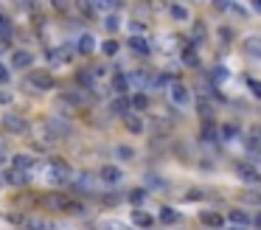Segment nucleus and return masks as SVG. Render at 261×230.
Masks as SVG:
<instances>
[{"label": "nucleus", "instance_id": "nucleus-1", "mask_svg": "<svg viewBox=\"0 0 261 230\" xmlns=\"http://www.w3.org/2000/svg\"><path fill=\"white\" fill-rule=\"evenodd\" d=\"M48 180L54 185H68L73 180V171H70V166L65 160H51L48 163Z\"/></svg>", "mask_w": 261, "mask_h": 230}, {"label": "nucleus", "instance_id": "nucleus-2", "mask_svg": "<svg viewBox=\"0 0 261 230\" xmlns=\"http://www.w3.org/2000/svg\"><path fill=\"white\" fill-rule=\"evenodd\" d=\"M169 98H171V104H174L177 110H186V107L191 104V90H188L182 82H171L169 84Z\"/></svg>", "mask_w": 261, "mask_h": 230}, {"label": "nucleus", "instance_id": "nucleus-3", "mask_svg": "<svg viewBox=\"0 0 261 230\" xmlns=\"http://www.w3.org/2000/svg\"><path fill=\"white\" fill-rule=\"evenodd\" d=\"M25 84H29L31 90H54L57 87V82H54V76L48 70H34V73H29V79H25Z\"/></svg>", "mask_w": 261, "mask_h": 230}, {"label": "nucleus", "instance_id": "nucleus-4", "mask_svg": "<svg viewBox=\"0 0 261 230\" xmlns=\"http://www.w3.org/2000/svg\"><path fill=\"white\" fill-rule=\"evenodd\" d=\"M3 126H6V132H12V135H29L31 123L25 121L20 112H9V115L3 118Z\"/></svg>", "mask_w": 261, "mask_h": 230}, {"label": "nucleus", "instance_id": "nucleus-5", "mask_svg": "<svg viewBox=\"0 0 261 230\" xmlns=\"http://www.w3.org/2000/svg\"><path fill=\"white\" fill-rule=\"evenodd\" d=\"M236 177L242 180V183H247V185H255L261 180L258 177V168H255L253 163H239V166H236Z\"/></svg>", "mask_w": 261, "mask_h": 230}, {"label": "nucleus", "instance_id": "nucleus-6", "mask_svg": "<svg viewBox=\"0 0 261 230\" xmlns=\"http://www.w3.org/2000/svg\"><path fill=\"white\" fill-rule=\"evenodd\" d=\"M70 56H73V48H70V45H59V48L48 50V62H51V65H68Z\"/></svg>", "mask_w": 261, "mask_h": 230}, {"label": "nucleus", "instance_id": "nucleus-7", "mask_svg": "<svg viewBox=\"0 0 261 230\" xmlns=\"http://www.w3.org/2000/svg\"><path fill=\"white\" fill-rule=\"evenodd\" d=\"M12 65L17 67V70H29V67L34 65V54H31V50H25V48L12 50Z\"/></svg>", "mask_w": 261, "mask_h": 230}, {"label": "nucleus", "instance_id": "nucleus-8", "mask_svg": "<svg viewBox=\"0 0 261 230\" xmlns=\"http://www.w3.org/2000/svg\"><path fill=\"white\" fill-rule=\"evenodd\" d=\"M93 50H96V37H93V34H79V37H76V54L90 56Z\"/></svg>", "mask_w": 261, "mask_h": 230}, {"label": "nucleus", "instance_id": "nucleus-9", "mask_svg": "<svg viewBox=\"0 0 261 230\" xmlns=\"http://www.w3.org/2000/svg\"><path fill=\"white\" fill-rule=\"evenodd\" d=\"M98 177L104 180V185H118V183H121V177H124V171H121L118 166H101Z\"/></svg>", "mask_w": 261, "mask_h": 230}, {"label": "nucleus", "instance_id": "nucleus-10", "mask_svg": "<svg viewBox=\"0 0 261 230\" xmlns=\"http://www.w3.org/2000/svg\"><path fill=\"white\" fill-rule=\"evenodd\" d=\"M124 126H126V132H132V135H143V132H146L143 118L132 115V112H126V115H124Z\"/></svg>", "mask_w": 261, "mask_h": 230}, {"label": "nucleus", "instance_id": "nucleus-11", "mask_svg": "<svg viewBox=\"0 0 261 230\" xmlns=\"http://www.w3.org/2000/svg\"><path fill=\"white\" fill-rule=\"evenodd\" d=\"M227 222H230L233 227H247V224H250V213L244 211V208H233V211L227 213Z\"/></svg>", "mask_w": 261, "mask_h": 230}, {"label": "nucleus", "instance_id": "nucleus-12", "mask_svg": "<svg viewBox=\"0 0 261 230\" xmlns=\"http://www.w3.org/2000/svg\"><path fill=\"white\" fill-rule=\"evenodd\" d=\"M126 45H129V48L135 50V54H141V56H146L149 50H152V42H149L146 37H138V34H135V37L126 39Z\"/></svg>", "mask_w": 261, "mask_h": 230}, {"label": "nucleus", "instance_id": "nucleus-13", "mask_svg": "<svg viewBox=\"0 0 261 230\" xmlns=\"http://www.w3.org/2000/svg\"><path fill=\"white\" fill-rule=\"evenodd\" d=\"M6 183L9 185H14V188H23V185L25 183H29V174H25V171H20V168H9V171H6Z\"/></svg>", "mask_w": 261, "mask_h": 230}, {"label": "nucleus", "instance_id": "nucleus-14", "mask_svg": "<svg viewBox=\"0 0 261 230\" xmlns=\"http://www.w3.org/2000/svg\"><path fill=\"white\" fill-rule=\"evenodd\" d=\"M169 17L177 22H188L191 20V14H188V9L182 3H169Z\"/></svg>", "mask_w": 261, "mask_h": 230}, {"label": "nucleus", "instance_id": "nucleus-15", "mask_svg": "<svg viewBox=\"0 0 261 230\" xmlns=\"http://www.w3.org/2000/svg\"><path fill=\"white\" fill-rule=\"evenodd\" d=\"M199 222H202L205 227H222V224H225V219H222L216 211H202V213H199Z\"/></svg>", "mask_w": 261, "mask_h": 230}, {"label": "nucleus", "instance_id": "nucleus-16", "mask_svg": "<svg viewBox=\"0 0 261 230\" xmlns=\"http://www.w3.org/2000/svg\"><path fill=\"white\" fill-rule=\"evenodd\" d=\"M14 168H20V171H34L37 168V160L31 155H14Z\"/></svg>", "mask_w": 261, "mask_h": 230}, {"label": "nucleus", "instance_id": "nucleus-17", "mask_svg": "<svg viewBox=\"0 0 261 230\" xmlns=\"http://www.w3.org/2000/svg\"><path fill=\"white\" fill-rule=\"evenodd\" d=\"M205 39H208V28H205L202 20H197L194 28H191V45H202Z\"/></svg>", "mask_w": 261, "mask_h": 230}, {"label": "nucleus", "instance_id": "nucleus-18", "mask_svg": "<svg viewBox=\"0 0 261 230\" xmlns=\"http://www.w3.org/2000/svg\"><path fill=\"white\" fill-rule=\"evenodd\" d=\"M132 222H135L138 227H152L154 216H152V213H146V211H141V208H135V211H132Z\"/></svg>", "mask_w": 261, "mask_h": 230}, {"label": "nucleus", "instance_id": "nucleus-19", "mask_svg": "<svg viewBox=\"0 0 261 230\" xmlns=\"http://www.w3.org/2000/svg\"><path fill=\"white\" fill-rule=\"evenodd\" d=\"M42 205L51 208V211H65V208H68V199H65V196H59V194H48L45 199H42Z\"/></svg>", "mask_w": 261, "mask_h": 230}, {"label": "nucleus", "instance_id": "nucleus-20", "mask_svg": "<svg viewBox=\"0 0 261 230\" xmlns=\"http://www.w3.org/2000/svg\"><path fill=\"white\" fill-rule=\"evenodd\" d=\"M104 28H107L110 34H115L121 28V14L118 11H107V14H104Z\"/></svg>", "mask_w": 261, "mask_h": 230}, {"label": "nucleus", "instance_id": "nucleus-21", "mask_svg": "<svg viewBox=\"0 0 261 230\" xmlns=\"http://www.w3.org/2000/svg\"><path fill=\"white\" fill-rule=\"evenodd\" d=\"M79 84H82V90H93L96 87V76H93V70L90 67H85V70H79Z\"/></svg>", "mask_w": 261, "mask_h": 230}, {"label": "nucleus", "instance_id": "nucleus-22", "mask_svg": "<svg viewBox=\"0 0 261 230\" xmlns=\"http://www.w3.org/2000/svg\"><path fill=\"white\" fill-rule=\"evenodd\" d=\"M129 107H132V110H138V112L149 110V95H146V93H135V95H129Z\"/></svg>", "mask_w": 261, "mask_h": 230}, {"label": "nucleus", "instance_id": "nucleus-23", "mask_svg": "<svg viewBox=\"0 0 261 230\" xmlns=\"http://www.w3.org/2000/svg\"><path fill=\"white\" fill-rule=\"evenodd\" d=\"M219 138V126H216L211 118H205V123H202V140H216Z\"/></svg>", "mask_w": 261, "mask_h": 230}, {"label": "nucleus", "instance_id": "nucleus-24", "mask_svg": "<svg viewBox=\"0 0 261 230\" xmlns=\"http://www.w3.org/2000/svg\"><path fill=\"white\" fill-rule=\"evenodd\" d=\"M23 227L25 230H51V224H48L45 219H40V216H29L23 222Z\"/></svg>", "mask_w": 261, "mask_h": 230}, {"label": "nucleus", "instance_id": "nucleus-25", "mask_svg": "<svg viewBox=\"0 0 261 230\" xmlns=\"http://www.w3.org/2000/svg\"><path fill=\"white\" fill-rule=\"evenodd\" d=\"M90 6H93V11H115L118 9V0H90Z\"/></svg>", "mask_w": 261, "mask_h": 230}, {"label": "nucleus", "instance_id": "nucleus-26", "mask_svg": "<svg viewBox=\"0 0 261 230\" xmlns=\"http://www.w3.org/2000/svg\"><path fill=\"white\" fill-rule=\"evenodd\" d=\"M177 219H180V213H177L174 208H169V205L160 208V222H163V224H169V227H171V224H177Z\"/></svg>", "mask_w": 261, "mask_h": 230}, {"label": "nucleus", "instance_id": "nucleus-27", "mask_svg": "<svg viewBox=\"0 0 261 230\" xmlns=\"http://www.w3.org/2000/svg\"><path fill=\"white\" fill-rule=\"evenodd\" d=\"M129 110H132V107H129V98H126V95H118V98L113 101V112H115V115H121V118H124Z\"/></svg>", "mask_w": 261, "mask_h": 230}, {"label": "nucleus", "instance_id": "nucleus-28", "mask_svg": "<svg viewBox=\"0 0 261 230\" xmlns=\"http://www.w3.org/2000/svg\"><path fill=\"white\" fill-rule=\"evenodd\" d=\"M219 135H222L225 140H236L239 135H242V129H239L236 123H222V126H219Z\"/></svg>", "mask_w": 261, "mask_h": 230}, {"label": "nucleus", "instance_id": "nucleus-29", "mask_svg": "<svg viewBox=\"0 0 261 230\" xmlns=\"http://www.w3.org/2000/svg\"><path fill=\"white\" fill-rule=\"evenodd\" d=\"M126 87H129V79H126V73H115V79H113V90L118 95H124L126 93Z\"/></svg>", "mask_w": 261, "mask_h": 230}, {"label": "nucleus", "instance_id": "nucleus-30", "mask_svg": "<svg viewBox=\"0 0 261 230\" xmlns=\"http://www.w3.org/2000/svg\"><path fill=\"white\" fill-rule=\"evenodd\" d=\"M182 62H186V67H199V56H197V50H194V45H188V48L182 50Z\"/></svg>", "mask_w": 261, "mask_h": 230}, {"label": "nucleus", "instance_id": "nucleus-31", "mask_svg": "<svg viewBox=\"0 0 261 230\" xmlns=\"http://www.w3.org/2000/svg\"><path fill=\"white\" fill-rule=\"evenodd\" d=\"M146 199H149L146 188H132V191H129V202H132V205H135V208H141V205H143V202H146Z\"/></svg>", "mask_w": 261, "mask_h": 230}, {"label": "nucleus", "instance_id": "nucleus-32", "mask_svg": "<svg viewBox=\"0 0 261 230\" xmlns=\"http://www.w3.org/2000/svg\"><path fill=\"white\" fill-rule=\"evenodd\" d=\"M244 54L253 56V59L261 54V48H258V37H247V39H244Z\"/></svg>", "mask_w": 261, "mask_h": 230}, {"label": "nucleus", "instance_id": "nucleus-33", "mask_svg": "<svg viewBox=\"0 0 261 230\" xmlns=\"http://www.w3.org/2000/svg\"><path fill=\"white\" fill-rule=\"evenodd\" d=\"M70 183H73L79 191H87L93 185V180H90V174H79V180H70Z\"/></svg>", "mask_w": 261, "mask_h": 230}, {"label": "nucleus", "instance_id": "nucleus-34", "mask_svg": "<svg viewBox=\"0 0 261 230\" xmlns=\"http://www.w3.org/2000/svg\"><path fill=\"white\" fill-rule=\"evenodd\" d=\"M115 155H118V160H132V157H135V149H132V146H118Z\"/></svg>", "mask_w": 261, "mask_h": 230}, {"label": "nucleus", "instance_id": "nucleus-35", "mask_svg": "<svg viewBox=\"0 0 261 230\" xmlns=\"http://www.w3.org/2000/svg\"><path fill=\"white\" fill-rule=\"evenodd\" d=\"M118 48H121V45H118V42H115V39H107V42H104V45H101V50H104V56H115V54H118Z\"/></svg>", "mask_w": 261, "mask_h": 230}, {"label": "nucleus", "instance_id": "nucleus-36", "mask_svg": "<svg viewBox=\"0 0 261 230\" xmlns=\"http://www.w3.org/2000/svg\"><path fill=\"white\" fill-rule=\"evenodd\" d=\"M76 9H79L85 17H93V14H96V11H93V6H90V0H76Z\"/></svg>", "mask_w": 261, "mask_h": 230}, {"label": "nucleus", "instance_id": "nucleus-37", "mask_svg": "<svg viewBox=\"0 0 261 230\" xmlns=\"http://www.w3.org/2000/svg\"><path fill=\"white\" fill-rule=\"evenodd\" d=\"M101 230H129L126 224H121V222H115V219H107V222L101 224Z\"/></svg>", "mask_w": 261, "mask_h": 230}, {"label": "nucleus", "instance_id": "nucleus-38", "mask_svg": "<svg viewBox=\"0 0 261 230\" xmlns=\"http://www.w3.org/2000/svg\"><path fill=\"white\" fill-rule=\"evenodd\" d=\"M0 84H9V67L0 62Z\"/></svg>", "mask_w": 261, "mask_h": 230}, {"label": "nucleus", "instance_id": "nucleus-39", "mask_svg": "<svg viewBox=\"0 0 261 230\" xmlns=\"http://www.w3.org/2000/svg\"><path fill=\"white\" fill-rule=\"evenodd\" d=\"M51 6H54V9H68L70 0H51Z\"/></svg>", "mask_w": 261, "mask_h": 230}, {"label": "nucleus", "instance_id": "nucleus-40", "mask_svg": "<svg viewBox=\"0 0 261 230\" xmlns=\"http://www.w3.org/2000/svg\"><path fill=\"white\" fill-rule=\"evenodd\" d=\"M199 115H202V118H211V104H199Z\"/></svg>", "mask_w": 261, "mask_h": 230}, {"label": "nucleus", "instance_id": "nucleus-41", "mask_svg": "<svg viewBox=\"0 0 261 230\" xmlns=\"http://www.w3.org/2000/svg\"><path fill=\"white\" fill-rule=\"evenodd\" d=\"M0 25H12V20H9V14L3 9H0Z\"/></svg>", "mask_w": 261, "mask_h": 230}, {"label": "nucleus", "instance_id": "nucleus-42", "mask_svg": "<svg viewBox=\"0 0 261 230\" xmlns=\"http://www.w3.org/2000/svg\"><path fill=\"white\" fill-rule=\"evenodd\" d=\"M250 90H253V95L261 93V87H258V82H255V79H250Z\"/></svg>", "mask_w": 261, "mask_h": 230}, {"label": "nucleus", "instance_id": "nucleus-43", "mask_svg": "<svg viewBox=\"0 0 261 230\" xmlns=\"http://www.w3.org/2000/svg\"><path fill=\"white\" fill-rule=\"evenodd\" d=\"M214 6H216V9H227V6H230V0H214Z\"/></svg>", "mask_w": 261, "mask_h": 230}, {"label": "nucleus", "instance_id": "nucleus-44", "mask_svg": "<svg viewBox=\"0 0 261 230\" xmlns=\"http://www.w3.org/2000/svg\"><path fill=\"white\" fill-rule=\"evenodd\" d=\"M199 196H202V191H199V188H197V191H188V199H191V202L199 199Z\"/></svg>", "mask_w": 261, "mask_h": 230}, {"label": "nucleus", "instance_id": "nucleus-45", "mask_svg": "<svg viewBox=\"0 0 261 230\" xmlns=\"http://www.w3.org/2000/svg\"><path fill=\"white\" fill-rule=\"evenodd\" d=\"M244 202H250V205H255V202H258V196H255V194H247V196H244Z\"/></svg>", "mask_w": 261, "mask_h": 230}, {"label": "nucleus", "instance_id": "nucleus-46", "mask_svg": "<svg viewBox=\"0 0 261 230\" xmlns=\"http://www.w3.org/2000/svg\"><path fill=\"white\" fill-rule=\"evenodd\" d=\"M6 163H9V155H6L3 149H0V166H6Z\"/></svg>", "mask_w": 261, "mask_h": 230}, {"label": "nucleus", "instance_id": "nucleus-47", "mask_svg": "<svg viewBox=\"0 0 261 230\" xmlns=\"http://www.w3.org/2000/svg\"><path fill=\"white\" fill-rule=\"evenodd\" d=\"M230 230H244V227H230Z\"/></svg>", "mask_w": 261, "mask_h": 230}, {"label": "nucleus", "instance_id": "nucleus-48", "mask_svg": "<svg viewBox=\"0 0 261 230\" xmlns=\"http://www.w3.org/2000/svg\"><path fill=\"white\" fill-rule=\"evenodd\" d=\"M188 3H197V0H188Z\"/></svg>", "mask_w": 261, "mask_h": 230}]
</instances>
